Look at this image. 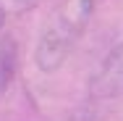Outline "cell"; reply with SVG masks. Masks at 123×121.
Here are the masks:
<instances>
[{"instance_id": "1", "label": "cell", "mask_w": 123, "mask_h": 121, "mask_svg": "<svg viewBox=\"0 0 123 121\" xmlns=\"http://www.w3.org/2000/svg\"><path fill=\"white\" fill-rule=\"evenodd\" d=\"M89 13H92V0H71L60 11V16L52 19V24L42 32L37 53H34L37 66L42 71H55L66 61V55L74 48V40L81 34Z\"/></svg>"}, {"instance_id": "2", "label": "cell", "mask_w": 123, "mask_h": 121, "mask_svg": "<svg viewBox=\"0 0 123 121\" xmlns=\"http://www.w3.org/2000/svg\"><path fill=\"white\" fill-rule=\"evenodd\" d=\"M92 95L94 97H118L123 95V37L113 45L107 58L102 61L99 71L92 79Z\"/></svg>"}, {"instance_id": "3", "label": "cell", "mask_w": 123, "mask_h": 121, "mask_svg": "<svg viewBox=\"0 0 123 121\" xmlns=\"http://www.w3.org/2000/svg\"><path fill=\"white\" fill-rule=\"evenodd\" d=\"M16 71V45L11 37L0 40V92H5V87L11 84Z\"/></svg>"}, {"instance_id": "4", "label": "cell", "mask_w": 123, "mask_h": 121, "mask_svg": "<svg viewBox=\"0 0 123 121\" xmlns=\"http://www.w3.org/2000/svg\"><path fill=\"white\" fill-rule=\"evenodd\" d=\"M3 24H5V11H3V5H0V29H3Z\"/></svg>"}, {"instance_id": "5", "label": "cell", "mask_w": 123, "mask_h": 121, "mask_svg": "<svg viewBox=\"0 0 123 121\" xmlns=\"http://www.w3.org/2000/svg\"><path fill=\"white\" fill-rule=\"evenodd\" d=\"M18 3H29V0H18Z\"/></svg>"}]
</instances>
